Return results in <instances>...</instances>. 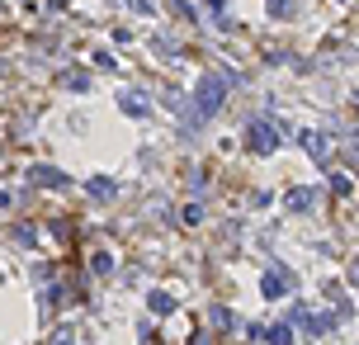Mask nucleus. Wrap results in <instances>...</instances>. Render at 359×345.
I'll return each instance as SVG.
<instances>
[{"label": "nucleus", "instance_id": "6ab92c4d", "mask_svg": "<svg viewBox=\"0 0 359 345\" xmlns=\"http://www.w3.org/2000/svg\"><path fill=\"white\" fill-rule=\"evenodd\" d=\"M355 105H359V95H355Z\"/></svg>", "mask_w": 359, "mask_h": 345}, {"label": "nucleus", "instance_id": "6e6552de", "mask_svg": "<svg viewBox=\"0 0 359 345\" xmlns=\"http://www.w3.org/2000/svg\"><path fill=\"white\" fill-rule=\"evenodd\" d=\"M303 142H308V157H317V161H326V137H317V133H303Z\"/></svg>", "mask_w": 359, "mask_h": 345}, {"label": "nucleus", "instance_id": "1a4fd4ad", "mask_svg": "<svg viewBox=\"0 0 359 345\" xmlns=\"http://www.w3.org/2000/svg\"><path fill=\"white\" fill-rule=\"evenodd\" d=\"M270 345H293V326H288V321L274 326V331H270Z\"/></svg>", "mask_w": 359, "mask_h": 345}, {"label": "nucleus", "instance_id": "a211bd4d", "mask_svg": "<svg viewBox=\"0 0 359 345\" xmlns=\"http://www.w3.org/2000/svg\"><path fill=\"white\" fill-rule=\"evenodd\" d=\"M147 345H156V336H152V331H147Z\"/></svg>", "mask_w": 359, "mask_h": 345}, {"label": "nucleus", "instance_id": "f257e3e1", "mask_svg": "<svg viewBox=\"0 0 359 345\" xmlns=\"http://www.w3.org/2000/svg\"><path fill=\"white\" fill-rule=\"evenodd\" d=\"M222 100H227V76H218V71H208L199 85H194V123H204V118H213L218 109H222Z\"/></svg>", "mask_w": 359, "mask_h": 345}, {"label": "nucleus", "instance_id": "39448f33", "mask_svg": "<svg viewBox=\"0 0 359 345\" xmlns=\"http://www.w3.org/2000/svg\"><path fill=\"white\" fill-rule=\"evenodd\" d=\"M312 199H317V189H288V194H283V209L288 213H308Z\"/></svg>", "mask_w": 359, "mask_h": 345}, {"label": "nucleus", "instance_id": "0eeeda50", "mask_svg": "<svg viewBox=\"0 0 359 345\" xmlns=\"http://www.w3.org/2000/svg\"><path fill=\"white\" fill-rule=\"evenodd\" d=\"M33 180H38V185H57V189H62V185H67V175H62V170H52V166H33Z\"/></svg>", "mask_w": 359, "mask_h": 345}, {"label": "nucleus", "instance_id": "ddd939ff", "mask_svg": "<svg viewBox=\"0 0 359 345\" xmlns=\"http://www.w3.org/2000/svg\"><path fill=\"white\" fill-rule=\"evenodd\" d=\"M184 222H189V227H194V222H204V209H199V204H189V209H184Z\"/></svg>", "mask_w": 359, "mask_h": 345}, {"label": "nucleus", "instance_id": "f3484780", "mask_svg": "<svg viewBox=\"0 0 359 345\" xmlns=\"http://www.w3.org/2000/svg\"><path fill=\"white\" fill-rule=\"evenodd\" d=\"M194 345H208V336H194Z\"/></svg>", "mask_w": 359, "mask_h": 345}, {"label": "nucleus", "instance_id": "9b49d317", "mask_svg": "<svg viewBox=\"0 0 359 345\" xmlns=\"http://www.w3.org/2000/svg\"><path fill=\"white\" fill-rule=\"evenodd\" d=\"M90 194H95V199H114V185H109V180H90Z\"/></svg>", "mask_w": 359, "mask_h": 345}, {"label": "nucleus", "instance_id": "2eb2a0df", "mask_svg": "<svg viewBox=\"0 0 359 345\" xmlns=\"http://www.w3.org/2000/svg\"><path fill=\"white\" fill-rule=\"evenodd\" d=\"M132 10H137V15H152V0H128Z\"/></svg>", "mask_w": 359, "mask_h": 345}, {"label": "nucleus", "instance_id": "f8f14e48", "mask_svg": "<svg viewBox=\"0 0 359 345\" xmlns=\"http://www.w3.org/2000/svg\"><path fill=\"white\" fill-rule=\"evenodd\" d=\"M208 321H213V326H231V312H227V308H213Z\"/></svg>", "mask_w": 359, "mask_h": 345}, {"label": "nucleus", "instance_id": "dca6fc26", "mask_svg": "<svg viewBox=\"0 0 359 345\" xmlns=\"http://www.w3.org/2000/svg\"><path fill=\"white\" fill-rule=\"evenodd\" d=\"M283 5H288V0H270V15H279Z\"/></svg>", "mask_w": 359, "mask_h": 345}, {"label": "nucleus", "instance_id": "20e7f679", "mask_svg": "<svg viewBox=\"0 0 359 345\" xmlns=\"http://www.w3.org/2000/svg\"><path fill=\"white\" fill-rule=\"evenodd\" d=\"M119 109H123L128 118H147V95H142V90H123V95H119Z\"/></svg>", "mask_w": 359, "mask_h": 345}, {"label": "nucleus", "instance_id": "f03ea898", "mask_svg": "<svg viewBox=\"0 0 359 345\" xmlns=\"http://www.w3.org/2000/svg\"><path fill=\"white\" fill-rule=\"evenodd\" d=\"M246 142H251V152L270 157V152L279 147V128H274L270 118H251V123H246Z\"/></svg>", "mask_w": 359, "mask_h": 345}, {"label": "nucleus", "instance_id": "4468645a", "mask_svg": "<svg viewBox=\"0 0 359 345\" xmlns=\"http://www.w3.org/2000/svg\"><path fill=\"white\" fill-rule=\"evenodd\" d=\"M331 189L335 194H350V175H331Z\"/></svg>", "mask_w": 359, "mask_h": 345}, {"label": "nucleus", "instance_id": "9d476101", "mask_svg": "<svg viewBox=\"0 0 359 345\" xmlns=\"http://www.w3.org/2000/svg\"><path fill=\"white\" fill-rule=\"evenodd\" d=\"M62 85H67V90H85L90 76H85V71H71V76H62Z\"/></svg>", "mask_w": 359, "mask_h": 345}, {"label": "nucleus", "instance_id": "423d86ee", "mask_svg": "<svg viewBox=\"0 0 359 345\" xmlns=\"http://www.w3.org/2000/svg\"><path fill=\"white\" fill-rule=\"evenodd\" d=\"M147 308H152L156 317H166V312H175V298H170V293H166V289H156L152 298H147Z\"/></svg>", "mask_w": 359, "mask_h": 345}, {"label": "nucleus", "instance_id": "7ed1b4c3", "mask_svg": "<svg viewBox=\"0 0 359 345\" xmlns=\"http://www.w3.org/2000/svg\"><path fill=\"white\" fill-rule=\"evenodd\" d=\"M288 289H293V274H288V269H265V279H260V293H265V298H283Z\"/></svg>", "mask_w": 359, "mask_h": 345}]
</instances>
